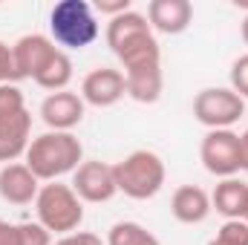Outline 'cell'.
I'll return each instance as SVG.
<instances>
[{"mask_svg": "<svg viewBox=\"0 0 248 245\" xmlns=\"http://www.w3.org/2000/svg\"><path fill=\"white\" fill-rule=\"evenodd\" d=\"M104 41L110 52L122 61L124 69L144 66V63H162V46L156 41V32L147 23V15L130 9L107 23Z\"/></svg>", "mask_w": 248, "mask_h": 245, "instance_id": "cell-1", "label": "cell"}, {"mask_svg": "<svg viewBox=\"0 0 248 245\" xmlns=\"http://www.w3.org/2000/svg\"><path fill=\"white\" fill-rule=\"evenodd\" d=\"M26 168L41 179V182H58L66 173H75L84 162V144L72 133H41L32 138L26 150Z\"/></svg>", "mask_w": 248, "mask_h": 245, "instance_id": "cell-2", "label": "cell"}, {"mask_svg": "<svg viewBox=\"0 0 248 245\" xmlns=\"http://www.w3.org/2000/svg\"><path fill=\"white\" fill-rule=\"evenodd\" d=\"M101 26L95 17L93 3L87 0H58L49 12V38L63 52L66 49H87L98 41Z\"/></svg>", "mask_w": 248, "mask_h": 245, "instance_id": "cell-3", "label": "cell"}, {"mask_svg": "<svg viewBox=\"0 0 248 245\" xmlns=\"http://www.w3.org/2000/svg\"><path fill=\"white\" fill-rule=\"evenodd\" d=\"M113 176H116L119 193L136 202H144V199H153L165 187L168 168L156 150H133L130 156L113 165Z\"/></svg>", "mask_w": 248, "mask_h": 245, "instance_id": "cell-4", "label": "cell"}, {"mask_svg": "<svg viewBox=\"0 0 248 245\" xmlns=\"http://www.w3.org/2000/svg\"><path fill=\"white\" fill-rule=\"evenodd\" d=\"M35 214L38 222L49 231V234H75L84 222V202L78 199V193L72 190V184L63 182H46L41 184L38 196H35Z\"/></svg>", "mask_w": 248, "mask_h": 245, "instance_id": "cell-5", "label": "cell"}, {"mask_svg": "<svg viewBox=\"0 0 248 245\" xmlns=\"http://www.w3.org/2000/svg\"><path fill=\"white\" fill-rule=\"evenodd\" d=\"M246 116V101L231 87H205L193 98V119L208 130H231Z\"/></svg>", "mask_w": 248, "mask_h": 245, "instance_id": "cell-6", "label": "cell"}, {"mask_svg": "<svg viewBox=\"0 0 248 245\" xmlns=\"http://www.w3.org/2000/svg\"><path fill=\"white\" fill-rule=\"evenodd\" d=\"M202 168L211 176L231 179L243 170V153H240V133L234 130H208L199 144Z\"/></svg>", "mask_w": 248, "mask_h": 245, "instance_id": "cell-7", "label": "cell"}, {"mask_svg": "<svg viewBox=\"0 0 248 245\" xmlns=\"http://www.w3.org/2000/svg\"><path fill=\"white\" fill-rule=\"evenodd\" d=\"M72 190L78 193L81 202H90V205L110 202L119 193L116 176H113V165L98 162V159L81 162V168L72 173Z\"/></svg>", "mask_w": 248, "mask_h": 245, "instance_id": "cell-8", "label": "cell"}, {"mask_svg": "<svg viewBox=\"0 0 248 245\" xmlns=\"http://www.w3.org/2000/svg\"><path fill=\"white\" fill-rule=\"evenodd\" d=\"M124 95H127V81H124V72L116 66H95L81 81V98L90 107H98V110L113 107Z\"/></svg>", "mask_w": 248, "mask_h": 245, "instance_id": "cell-9", "label": "cell"}, {"mask_svg": "<svg viewBox=\"0 0 248 245\" xmlns=\"http://www.w3.org/2000/svg\"><path fill=\"white\" fill-rule=\"evenodd\" d=\"M58 52L55 41L49 35H41V32H32V35H23L12 44V61H15V75L17 81L23 78H38L41 69L52 61V55Z\"/></svg>", "mask_w": 248, "mask_h": 245, "instance_id": "cell-10", "label": "cell"}, {"mask_svg": "<svg viewBox=\"0 0 248 245\" xmlns=\"http://www.w3.org/2000/svg\"><path fill=\"white\" fill-rule=\"evenodd\" d=\"M84 113H87V104L81 92H72V90L49 92L41 101V119L55 133H72V127L84 122Z\"/></svg>", "mask_w": 248, "mask_h": 245, "instance_id": "cell-11", "label": "cell"}, {"mask_svg": "<svg viewBox=\"0 0 248 245\" xmlns=\"http://www.w3.org/2000/svg\"><path fill=\"white\" fill-rule=\"evenodd\" d=\"M41 179L26 168V162L3 165L0 170V199L9 205H35Z\"/></svg>", "mask_w": 248, "mask_h": 245, "instance_id": "cell-12", "label": "cell"}, {"mask_svg": "<svg viewBox=\"0 0 248 245\" xmlns=\"http://www.w3.org/2000/svg\"><path fill=\"white\" fill-rule=\"evenodd\" d=\"M193 20L190 0H150L147 3V23L153 32L162 35H182Z\"/></svg>", "mask_w": 248, "mask_h": 245, "instance_id": "cell-13", "label": "cell"}, {"mask_svg": "<svg viewBox=\"0 0 248 245\" xmlns=\"http://www.w3.org/2000/svg\"><path fill=\"white\" fill-rule=\"evenodd\" d=\"M211 193L199 184H182L170 196V214L182 225H199L211 216Z\"/></svg>", "mask_w": 248, "mask_h": 245, "instance_id": "cell-14", "label": "cell"}, {"mask_svg": "<svg viewBox=\"0 0 248 245\" xmlns=\"http://www.w3.org/2000/svg\"><path fill=\"white\" fill-rule=\"evenodd\" d=\"M32 144V113L23 110L20 116L0 119V162L12 165L20 156H26Z\"/></svg>", "mask_w": 248, "mask_h": 245, "instance_id": "cell-15", "label": "cell"}, {"mask_svg": "<svg viewBox=\"0 0 248 245\" xmlns=\"http://www.w3.org/2000/svg\"><path fill=\"white\" fill-rule=\"evenodd\" d=\"M124 81H127V95L139 104H156L162 98V90H165L162 63H144V66L124 69Z\"/></svg>", "mask_w": 248, "mask_h": 245, "instance_id": "cell-16", "label": "cell"}, {"mask_svg": "<svg viewBox=\"0 0 248 245\" xmlns=\"http://www.w3.org/2000/svg\"><path fill=\"white\" fill-rule=\"evenodd\" d=\"M211 208L225 219H243L248 208V182L237 176L222 179L211 193Z\"/></svg>", "mask_w": 248, "mask_h": 245, "instance_id": "cell-17", "label": "cell"}, {"mask_svg": "<svg viewBox=\"0 0 248 245\" xmlns=\"http://www.w3.org/2000/svg\"><path fill=\"white\" fill-rule=\"evenodd\" d=\"M72 75H75V66H72V58H69V52L58 49V52L52 55V61H49L46 66H44V69H41V75L35 78V84H38L41 90H49V92H61V90H66V87H69Z\"/></svg>", "mask_w": 248, "mask_h": 245, "instance_id": "cell-18", "label": "cell"}, {"mask_svg": "<svg viewBox=\"0 0 248 245\" xmlns=\"http://www.w3.org/2000/svg\"><path fill=\"white\" fill-rule=\"evenodd\" d=\"M107 245H162L159 237L153 231H147L141 222H133V219H124L116 222L107 234Z\"/></svg>", "mask_w": 248, "mask_h": 245, "instance_id": "cell-19", "label": "cell"}, {"mask_svg": "<svg viewBox=\"0 0 248 245\" xmlns=\"http://www.w3.org/2000/svg\"><path fill=\"white\" fill-rule=\"evenodd\" d=\"M208 245H248V222L246 219H225Z\"/></svg>", "mask_w": 248, "mask_h": 245, "instance_id": "cell-20", "label": "cell"}, {"mask_svg": "<svg viewBox=\"0 0 248 245\" xmlns=\"http://www.w3.org/2000/svg\"><path fill=\"white\" fill-rule=\"evenodd\" d=\"M23 110H26L23 90H20L17 84H0V119L20 116Z\"/></svg>", "mask_w": 248, "mask_h": 245, "instance_id": "cell-21", "label": "cell"}, {"mask_svg": "<svg viewBox=\"0 0 248 245\" xmlns=\"http://www.w3.org/2000/svg\"><path fill=\"white\" fill-rule=\"evenodd\" d=\"M17 245H52V234L41 222H20L17 225Z\"/></svg>", "mask_w": 248, "mask_h": 245, "instance_id": "cell-22", "label": "cell"}, {"mask_svg": "<svg viewBox=\"0 0 248 245\" xmlns=\"http://www.w3.org/2000/svg\"><path fill=\"white\" fill-rule=\"evenodd\" d=\"M231 90L246 101L248 98V52L240 55L237 61L231 63Z\"/></svg>", "mask_w": 248, "mask_h": 245, "instance_id": "cell-23", "label": "cell"}, {"mask_svg": "<svg viewBox=\"0 0 248 245\" xmlns=\"http://www.w3.org/2000/svg\"><path fill=\"white\" fill-rule=\"evenodd\" d=\"M15 61H12V46L0 41V84H15Z\"/></svg>", "mask_w": 248, "mask_h": 245, "instance_id": "cell-24", "label": "cell"}, {"mask_svg": "<svg viewBox=\"0 0 248 245\" xmlns=\"http://www.w3.org/2000/svg\"><path fill=\"white\" fill-rule=\"evenodd\" d=\"M52 245H107V243L93 231H75V234H66L61 240H55Z\"/></svg>", "mask_w": 248, "mask_h": 245, "instance_id": "cell-25", "label": "cell"}, {"mask_svg": "<svg viewBox=\"0 0 248 245\" xmlns=\"http://www.w3.org/2000/svg\"><path fill=\"white\" fill-rule=\"evenodd\" d=\"M93 9H95V12H101V15H107V17L113 20V17L124 15V12H130L133 6H130V0H95V3H93Z\"/></svg>", "mask_w": 248, "mask_h": 245, "instance_id": "cell-26", "label": "cell"}, {"mask_svg": "<svg viewBox=\"0 0 248 245\" xmlns=\"http://www.w3.org/2000/svg\"><path fill=\"white\" fill-rule=\"evenodd\" d=\"M0 245H17V225L0 219Z\"/></svg>", "mask_w": 248, "mask_h": 245, "instance_id": "cell-27", "label": "cell"}, {"mask_svg": "<svg viewBox=\"0 0 248 245\" xmlns=\"http://www.w3.org/2000/svg\"><path fill=\"white\" fill-rule=\"evenodd\" d=\"M240 153H243V170H248V127L240 133Z\"/></svg>", "mask_w": 248, "mask_h": 245, "instance_id": "cell-28", "label": "cell"}, {"mask_svg": "<svg viewBox=\"0 0 248 245\" xmlns=\"http://www.w3.org/2000/svg\"><path fill=\"white\" fill-rule=\"evenodd\" d=\"M240 35H243V44L248 46V15L243 17V26H240Z\"/></svg>", "mask_w": 248, "mask_h": 245, "instance_id": "cell-29", "label": "cell"}]
</instances>
